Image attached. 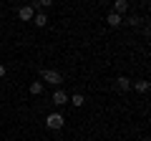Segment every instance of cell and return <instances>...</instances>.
Returning a JSON list of instances; mask_svg holds the SVG:
<instances>
[{"mask_svg": "<svg viewBox=\"0 0 151 141\" xmlns=\"http://www.w3.org/2000/svg\"><path fill=\"white\" fill-rule=\"evenodd\" d=\"M40 78H43L45 83H50V86H58V83H63V76H60L58 70H53V68H43V70H40Z\"/></svg>", "mask_w": 151, "mask_h": 141, "instance_id": "cell-1", "label": "cell"}, {"mask_svg": "<svg viewBox=\"0 0 151 141\" xmlns=\"http://www.w3.org/2000/svg\"><path fill=\"white\" fill-rule=\"evenodd\" d=\"M63 124H65V119L60 114H48V116H45V129H50V131L63 129Z\"/></svg>", "mask_w": 151, "mask_h": 141, "instance_id": "cell-2", "label": "cell"}, {"mask_svg": "<svg viewBox=\"0 0 151 141\" xmlns=\"http://www.w3.org/2000/svg\"><path fill=\"white\" fill-rule=\"evenodd\" d=\"M33 15H35V13H33V8H30V5L18 8V18H20V20H33Z\"/></svg>", "mask_w": 151, "mask_h": 141, "instance_id": "cell-3", "label": "cell"}, {"mask_svg": "<svg viewBox=\"0 0 151 141\" xmlns=\"http://www.w3.org/2000/svg\"><path fill=\"white\" fill-rule=\"evenodd\" d=\"M126 10H129V3H126V0H116L113 8H111V13H116V15H121V13H126Z\"/></svg>", "mask_w": 151, "mask_h": 141, "instance_id": "cell-4", "label": "cell"}, {"mask_svg": "<svg viewBox=\"0 0 151 141\" xmlns=\"http://www.w3.org/2000/svg\"><path fill=\"white\" fill-rule=\"evenodd\" d=\"M106 23H108L111 28H119L121 23H124V18H121V15H116V13H108V15H106Z\"/></svg>", "mask_w": 151, "mask_h": 141, "instance_id": "cell-5", "label": "cell"}, {"mask_svg": "<svg viewBox=\"0 0 151 141\" xmlns=\"http://www.w3.org/2000/svg\"><path fill=\"white\" fill-rule=\"evenodd\" d=\"M116 88H119V91H129V88H131V78L119 76V78H116Z\"/></svg>", "mask_w": 151, "mask_h": 141, "instance_id": "cell-6", "label": "cell"}, {"mask_svg": "<svg viewBox=\"0 0 151 141\" xmlns=\"http://www.w3.org/2000/svg\"><path fill=\"white\" fill-rule=\"evenodd\" d=\"M33 23H35L38 28H45L48 25V15H45V13H35V15H33Z\"/></svg>", "mask_w": 151, "mask_h": 141, "instance_id": "cell-7", "label": "cell"}, {"mask_svg": "<svg viewBox=\"0 0 151 141\" xmlns=\"http://www.w3.org/2000/svg\"><path fill=\"white\" fill-rule=\"evenodd\" d=\"M53 103H55V106H63V103H68L65 91H55V93H53Z\"/></svg>", "mask_w": 151, "mask_h": 141, "instance_id": "cell-8", "label": "cell"}, {"mask_svg": "<svg viewBox=\"0 0 151 141\" xmlns=\"http://www.w3.org/2000/svg\"><path fill=\"white\" fill-rule=\"evenodd\" d=\"M28 91H30L33 96H40V93H43V83H40V81H33L30 86H28Z\"/></svg>", "mask_w": 151, "mask_h": 141, "instance_id": "cell-9", "label": "cell"}, {"mask_svg": "<svg viewBox=\"0 0 151 141\" xmlns=\"http://www.w3.org/2000/svg\"><path fill=\"white\" fill-rule=\"evenodd\" d=\"M131 88H136L139 93H146L149 91V81H136V83H131Z\"/></svg>", "mask_w": 151, "mask_h": 141, "instance_id": "cell-10", "label": "cell"}, {"mask_svg": "<svg viewBox=\"0 0 151 141\" xmlns=\"http://www.w3.org/2000/svg\"><path fill=\"white\" fill-rule=\"evenodd\" d=\"M70 103H73L76 109H81L83 103H86V98H83V96H81V93H73V96H70Z\"/></svg>", "mask_w": 151, "mask_h": 141, "instance_id": "cell-11", "label": "cell"}, {"mask_svg": "<svg viewBox=\"0 0 151 141\" xmlns=\"http://www.w3.org/2000/svg\"><path fill=\"white\" fill-rule=\"evenodd\" d=\"M126 23H129V25H134V28H136V25H139V23H141V18H136V15H134V18H129V20H126Z\"/></svg>", "mask_w": 151, "mask_h": 141, "instance_id": "cell-12", "label": "cell"}, {"mask_svg": "<svg viewBox=\"0 0 151 141\" xmlns=\"http://www.w3.org/2000/svg\"><path fill=\"white\" fill-rule=\"evenodd\" d=\"M3 76H5V65L0 63V78H3Z\"/></svg>", "mask_w": 151, "mask_h": 141, "instance_id": "cell-13", "label": "cell"}]
</instances>
